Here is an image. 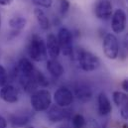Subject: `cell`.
<instances>
[{"label":"cell","mask_w":128,"mask_h":128,"mask_svg":"<svg viewBox=\"0 0 128 128\" xmlns=\"http://www.w3.org/2000/svg\"><path fill=\"white\" fill-rule=\"evenodd\" d=\"M29 58L34 62H42L47 59V49L45 41L37 34H34L29 40L27 47Z\"/></svg>","instance_id":"1"},{"label":"cell","mask_w":128,"mask_h":128,"mask_svg":"<svg viewBox=\"0 0 128 128\" xmlns=\"http://www.w3.org/2000/svg\"><path fill=\"white\" fill-rule=\"evenodd\" d=\"M76 59L80 64V68L86 72L96 70L100 66L98 57L82 48H78V50L76 51Z\"/></svg>","instance_id":"2"},{"label":"cell","mask_w":128,"mask_h":128,"mask_svg":"<svg viewBox=\"0 0 128 128\" xmlns=\"http://www.w3.org/2000/svg\"><path fill=\"white\" fill-rule=\"evenodd\" d=\"M30 104L36 112L47 111L52 105V96L48 90H37L31 94Z\"/></svg>","instance_id":"3"},{"label":"cell","mask_w":128,"mask_h":128,"mask_svg":"<svg viewBox=\"0 0 128 128\" xmlns=\"http://www.w3.org/2000/svg\"><path fill=\"white\" fill-rule=\"evenodd\" d=\"M102 50L104 56L109 60L117 59L119 55V43L114 34H106L102 42Z\"/></svg>","instance_id":"4"},{"label":"cell","mask_w":128,"mask_h":128,"mask_svg":"<svg viewBox=\"0 0 128 128\" xmlns=\"http://www.w3.org/2000/svg\"><path fill=\"white\" fill-rule=\"evenodd\" d=\"M61 53L66 56L70 57L74 54V45H72V33L66 28H61L57 35Z\"/></svg>","instance_id":"5"},{"label":"cell","mask_w":128,"mask_h":128,"mask_svg":"<svg viewBox=\"0 0 128 128\" xmlns=\"http://www.w3.org/2000/svg\"><path fill=\"white\" fill-rule=\"evenodd\" d=\"M47 111L48 119L53 123L62 122L66 119L70 118L72 116V110L68 107H61L57 104L51 105Z\"/></svg>","instance_id":"6"},{"label":"cell","mask_w":128,"mask_h":128,"mask_svg":"<svg viewBox=\"0 0 128 128\" xmlns=\"http://www.w3.org/2000/svg\"><path fill=\"white\" fill-rule=\"evenodd\" d=\"M74 92L66 86H61L54 92L55 104L61 107H70L74 102Z\"/></svg>","instance_id":"7"},{"label":"cell","mask_w":128,"mask_h":128,"mask_svg":"<svg viewBox=\"0 0 128 128\" xmlns=\"http://www.w3.org/2000/svg\"><path fill=\"white\" fill-rule=\"evenodd\" d=\"M0 98L6 103H16L20 98L19 88L10 84H7L1 86Z\"/></svg>","instance_id":"8"},{"label":"cell","mask_w":128,"mask_h":128,"mask_svg":"<svg viewBox=\"0 0 128 128\" xmlns=\"http://www.w3.org/2000/svg\"><path fill=\"white\" fill-rule=\"evenodd\" d=\"M112 99L119 110L121 118L128 120V96L124 92L116 90L112 94Z\"/></svg>","instance_id":"9"},{"label":"cell","mask_w":128,"mask_h":128,"mask_svg":"<svg viewBox=\"0 0 128 128\" xmlns=\"http://www.w3.org/2000/svg\"><path fill=\"white\" fill-rule=\"evenodd\" d=\"M126 21H127L126 13L120 8L116 9L114 11V13L112 14V18H111L112 31L116 34L122 33L126 27Z\"/></svg>","instance_id":"10"},{"label":"cell","mask_w":128,"mask_h":128,"mask_svg":"<svg viewBox=\"0 0 128 128\" xmlns=\"http://www.w3.org/2000/svg\"><path fill=\"white\" fill-rule=\"evenodd\" d=\"M94 14L100 20H108L112 17L113 8L109 0H100L94 7Z\"/></svg>","instance_id":"11"},{"label":"cell","mask_w":128,"mask_h":128,"mask_svg":"<svg viewBox=\"0 0 128 128\" xmlns=\"http://www.w3.org/2000/svg\"><path fill=\"white\" fill-rule=\"evenodd\" d=\"M45 43H46L47 54L50 57V59H58V57L61 54V48L57 36L52 33L48 34Z\"/></svg>","instance_id":"12"},{"label":"cell","mask_w":128,"mask_h":128,"mask_svg":"<svg viewBox=\"0 0 128 128\" xmlns=\"http://www.w3.org/2000/svg\"><path fill=\"white\" fill-rule=\"evenodd\" d=\"M33 115L31 113H13L8 115V122L13 128L25 127L31 120Z\"/></svg>","instance_id":"13"},{"label":"cell","mask_w":128,"mask_h":128,"mask_svg":"<svg viewBox=\"0 0 128 128\" xmlns=\"http://www.w3.org/2000/svg\"><path fill=\"white\" fill-rule=\"evenodd\" d=\"M74 96L80 102L86 103L92 98V90L90 88V86L80 82L76 84L74 88Z\"/></svg>","instance_id":"14"},{"label":"cell","mask_w":128,"mask_h":128,"mask_svg":"<svg viewBox=\"0 0 128 128\" xmlns=\"http://www.w3.org/2000/svg\"><path fill=\"white\" fill-rule=\"evenodd\" d=\"M35 70V66L32 64L31 60L28 58H21L14 70V76L16 74L23 76H32Z\"/></svg>","instance_id":"15"},{"label":"cell","mask_w":128,"mask_h":128,"mask_svg":"<svg viewBox=\"0 0 128 128\" xmlns=\"http://www.w3.org/2000/svg\"><path fill=\"white\" fill-rule=\"evenodd\" d=\"M97 109L101 116H107L112 111L111 101L107 94L103 92H101L97 96Z\"/></svg>","instance_id":"16"},{"label":"cell","mask_w":128,"mask_h":128,"mask_svg":"<svg viewBox=\"0 0 128 128\" xmlns=\"http://www.w3.org/2000/svg\"><path fill=\"white\" fill-rule=\"evenodd\" d=\"M46 68H47L48 72H50V74L56 78H61L64 74V66H63V64H61L57 59H50V60H48Z\"/></svg>","instance_id":"17"},{"label":"cell","mask_w":128,"mask_h":128,"mask_svg":"<svg viewBox=\"0 0 128 128\" xmlns=\"http://www.w3.org/2000/svg\"><path fill=\"white\" fill-rule=\"evenodd\" d=\"M34 16L37 20V23L38 25L40 26V28L44 31H47L50 29V26H51V23H50V20L48 18V16L46 15V13L40 9V8H35L34 9Z\"/></svg>","instance_id":"18"},{"label":"cell","mask_w":128,"mask_h":128,"mask_svg":"<svg viewBox=\"0 0 128 128\" xmlns=\"http://www.w3.org/2000/svg\"><path fill=\"white\" fill-rule=\"evenodd\" d=\"M8 25L13 31L20 33L27 26V19L23 16H14L9 19Z\"/></svg>","instance_id":"19"},{"label":"cell","mask_w":128,"mask_h":128,"mask_svg":"<svg viewBox=\"0 0 128 128\" xmlns=\"http://www.w3.org/2000/svg\"><path fill=\"white\" fill-rule=\"evenodd\" d=\"M33 78L35 80V82H37L38 86L41 88H47L49 86V80L47 78V76L39 70L35 68L34 72H33Z\"/></svg>","instance_id":"20"},{"label":"cell","mask_w":128,"mask_h":128,"mask_svg":"<svg viewBox=\"0 0 128 128\" xmlns=\"http://www.w3.org/2000/svg\"><path fill=\"white\" fill-rule=\"evenodd\" d=\"M86 119L82 114L76 113L72 116V128H84Z\"/></svg>","instance_id":"21"},{"label":"cell","mask_w":128,"mask_h":128,"mask_svg":"<svg viewBox=\"0 0 128 128\" xmlns=\"http://www.w3.org/2000/svg\"><path fill=\"white\" fill-rule=\"evenodd\" d=\"M70 1L68 0H59V12L62 16H64L68 12V9H70Z\"/></svg>","instance_id":"22"},{"label":"cell","mask_w":128,"mask_h":128,"mask_svg":"<svg viewBox=\"0 0 128 128\" xmlns=\"http://www.w3.org/2000/svg\"><path fill=\"white\" fill-rule=\"evenodd\" d=\"M8 78H9V76L6 68L2 64H0V88L8 84Z\"/></svg>","instance_id":"23"},{"label":"cell","mask_w":128,"mask_h":128,"mask_svg":"<svg viewBox=\"0 0 128 128\" xmlns=\"http://www.w3.org/2000/svg\"><path fill=\"white\" fill-rule=\"evenodd\" d=\"M34 4L40 6V7H45V8H50L52 6L53 0H32Z\"/></svg>","instance_id":"24"},{"label":"cell","mask_w":128,"mask_h":128,"mask_svg":"<svg viewBox=\"0 0 128 128\" xmlns=\"http://www.w3.org/2000/svg\"><path fill=\"white\" fill-rule=\"evenodd\" d=\"M84 128H101V126L99 125V123L96 121L94 118H90L88 120H86V126Z\"/></svg>","instance_id":"25"},{"label":"cell","mask_w":128,"mask_h":128,"mask_svg":"<svg viewBox=\"0 0 128 128\" xmlns=\"http://www.w3.org/2000/svg\"><path fill=\"white\" fill-rule=\"evenodd\" d=\"M122 48L124 51L128 52V33H126L122 38Z\"/></svg>","instance_id":"26"},{"label":"cell","mask_w":128,"mask_h":128,"mask_svg":"<svg viewBox=\"0 0 128 128\" xmlns=\"http://www.w3.org/2000/svg\"><path fill=\"white\" fill-rule=\"evenodd\" d=\"M7 125H8L7 119L4 116L0 115V128H7Z\"/></svg>","instance_id":"27"},{"label":"cell","mask_w":128,"mask_h":128,"mask_svg":"<svg viewBox=\"0 0 128 128\" xmlns=\"http://www.w3.org/2000/svg\"><path fill=\"white\" fill-rule=\"evenodd\" d=\"M121 88H123L124 92H128V78H125V80L121 82Z\"/></svg>","instance_id":"28"},{"label":"cell","mask_w":128,"mask_h":128,"mask_svg":"<svg viewBox=\"0 0 128 128\" xmlns=\"http://www.w3.org/2000/svg\"><path fill=\"white\" fill-rule=\"evenodd\" d=\"M13 0H0V5L1 6H9L10 4H12Z\"/></svg>","instance_id":"29"},{"label":"cell","mask_w":128,"mask_h":128,"mask_svg":"<svg viewBox=\"0 0 128 128\" xmlns=\"http://www.w3.org/2000/svg\"><path fill=\"white\" fill-rule=\"evenodd\" d=\"M1 22H2V18H1V14H0V29H1Z\"/></svg>","instance_id":"30"},{"label":"cell","mask_w":128,"mask_h":128,"mask_svg":"<svg viewBox=\"0 0 128 128\" xmlns=\"http://www.w3.org/2000/svg\"><path fill=\"white\" fill-rule=\"evenodd\" d=\"M59 128H70L68 126H61V127H59Z\"/></svg>","instance_id":"31"},{"label":"cell","mask_w":128,"mask_h":128,"mask_svg":"<svg viewBox=\"0 0 128 128\" xmlns=\"http://www.w3.org/2000/svg\"><path fill=\"white\" fill-rule=\"evenodd\" d=\"M26 128H36V127H34V126H27Z\"/></svg>","instance_id":"32"},{"label":"cell","mask_w":128,"mask_h":128,"mask_svg":"<svg viewBox=\"0 0 128 128\" xmlns=\"http://www.w3.org/2000/svg\"><path fill=\"white\" fill-rule=\"evenodd\" d=\"M126 1H127V2H128V0H126Z\"/></svg>","instance_id":"33"}]
</instances>
